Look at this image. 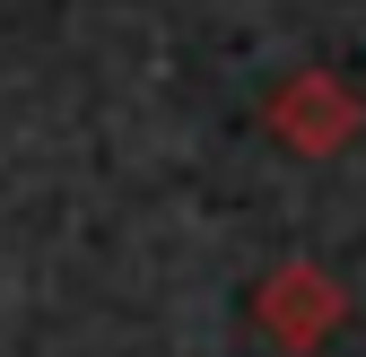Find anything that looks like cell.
<instances>
[{
    "instance_id": "1",
    "label": "cell",
    "mask_w": 366,
    "mask_h": 357,
    "mask_svg": "<svg viewBox=\"0 0 366 357\" xmlns=\"http://www.w3.org/2000/svg\"><path fill=\"white\" fill-rule=\"evenodd\" d=\"M253 323H262L270 348L314 357V348H323V340L349 323V288L323 271V261L288 253V261H270V271H262V288H253Z\"/></svg>"
},
{
    "instance_id": "2",
    "label": "cell",
    "mask_w": 366,
    "mask_h": 357,
    "mask_svg": "<svg viewBox=\"0 0 366 357\" xmlns=\"http://www.w3.org/2000/svg\"><path fill=\"white\" fill-rule=\"evenodd\" d=\"M262 122H270V140L297 149V157H340L366 131V96H357L349 79H332V70H297V79L270 87Z\"/></svg>"
}]
</instances>
